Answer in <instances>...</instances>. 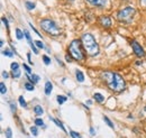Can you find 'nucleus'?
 <instances>
[{"instance_id":"6e6552de","label":"nucleus","mask_w":146,"mask_h":138,"mask_svg":"<svg viewBox=\"0 0 146 138\" xmlns=\"http://www.w3.org/2000/svg\"><path fill=\"white\" fill-rule=\"evenodd\" d=\"M10 66H11V71H13V76H14V78H16V79H18L19 76H20L19 64L17 63V62H13Z\"/></svg>"},{"instance_id":"2eb2a0df","label":"nucleus","mask_w":146,"mask_h":138,"mask_svg":"<svg viewBox=\"0 0 146 138\" xmlns=\"http://www.w3.org/2000/svg\"><path fill=\"white\" fill-rule=\"evenodd\" d=\"M50 118H51V117H50ZM51 120L53 121L56 126H58V127H60V128H61L63 131H65V133H66V130H65V128H64V126H63V123H62L61 121L57 120V119H55V118H51Z\"/></svg>"},{"instance_id":"cd10ccee","label":"nucleus","mask_w":146,"mask_h":138,"mask_svg":"<svg viewBox=\"0 0 146 138\" xmlns=\"http://www.w3.org/2000/svg\"><path fill=\"white\" fill-rule=\"evenodd\" d=\"M2 53H3V55H6V56H8V57H13V55H14L9 50H5Z\"/></svg>"},{"instance_id":"393cba45","label":"nucleus","mask_w":146,"mask_h":138,"mask_svg":"<svg viewBox=\"0 0 146 138\" xmlns=\"http://www.w3.org/2000/svg\"><path fill=\"white\" fill-rule=\"evenodd\" d=\"M31 133L33 136H37L38 135V130H37V127H31Z\"/></svg>"},{"instance_id":"39448f33","label":"nucleus","mask_w":146,"mask_h":138,"mask_svg":"<svg viewBox=\"0 0 146 138\" xmlns=\"http://www.w3.org/2000/svg\"><path fill=\"white\" fill-rule=\"evenodd\" d=\"M135 14H136V10H135L134 8H131V7H126V8H124L123 10L118 11L117 18H118L119 21H121V23H124V24H130V23L133 21V18L135 16Z\"/></svg>"},{"instance_id":"e433bc0d","label":"nucleus","mask_w":146,"mask_h":138,"mask_svg":"<svg viewBox=\"0 0 146 138\" xmlns=\"http://www.w3.org/2000/svg\"><path fill=\"white\" fill-rule=\"evenodd\" d=\"M66 61H68V62H70V61H71V58H70V56H69V55H66Z\"/></svg>"},{"instance_id":"bb28decb","label":"nucleus","mask_w":146,"mask_h":138,"mask_svg":"<svg viewBox=\"0 0 146 138\" xmlns=\"http://www.w3.org/2000/svg\"><path fill=\"white\" fill-rule=\"evenodd\" d=\"M70 135H71L72 138H81V135L78 134V133H75V131H70Z\"/></svg>"},{"instance_id":"7c9ffc66","label":"nucleus","mask_w":146,"mask_h":138,"mask_svg":"<svg viewBox=\"0 0 146 138\" xmlns=\"http://www.w3.org/2000/svg\"><path fill=\"white\" fill-rule=\"evenodd\" d=\"M10 109H11V112L16 111V104H14V102H10Z\"/></svg>"},{"instance_id":"a211bd4d","label":"nucleus","mask_w":146,"mask_h":138,"mask_svg":"<svg viewBox=\"0 0 146 138\" xmlns=\"http://www.w3.org/2000/svg\"><path fill=\"white\" fill-rule=\"evenodd\" d=\"M35 7H36V6H35V3H34V2H31V1H26V8H27L28 10H33Z\"/></svg>"},{"instance_id":"423d86ee","label":"nucleus","mask_w":146,"mask_h":138,"mask_svg":"<svg viewBox=\"0 0 146 138\" xmlns=\"http://www.w3.org/2000/svg\"><path fill=\"white\" fill-rule=\"evenodd\" d=\"M131 48H133V51L136 54L137 57H144L145 56V51L143 50V47L136 40H133L131 42Z\"/></svg>"},{"instance_id":"f704fd0d","label":"nucleus","mask_w":146,"mask_h":138,"mask_svg":"<svg viewBox=\"0 0 146 138\" xmlns=\"http://www.w3.org/2000/svg\"><path fill=\"white\" fill-rule=\"evenodd\" d=\"M27 58H28V63H29V64H33V61L31 60V54H29V53L27 54Z\"/></svg>"},{"instance_id":"412c9836","label":"nucleus","mask_w":146,"mask_h":138,"mask_svg":"<svg viewBox=\"0 0 146 138\" xmlns=\"http://www.w3.org/2000/svg\"><path fill=\"white\" fill-rule=\"evenodd\" d=\"M18 101H19V104H20V105L21 107H24V108H26L27 107V104H26V100L24 99V97L23 96H20L18 98Z\"/></svg>"},{"instance_id":"f03ea898","label":"nucleus","mask_w":146,"mask_h":138,"mask_svg":"<svg viewBox=\"0 0 146 138\" xmlns=\"http://www.w3.org/2000/svg\"><path fill=\"white\" fill-rule=\"evenodd\" d=\"M81 43H82V45L86 50V53L89 56H96V55L99 54V45H98V43L96 42L94 37L91 34L87 33V34L82 35Z\"/></svg>"},{"instance_id":"f8f14e48","label":"nucleus","mask_w":146,"mask_h":138,"mask_svg":"<svg viewBox=\"0 0 146 138\" xmlns=\"http://www.w3.org/2000/svg\"><path fill=\"white\" fill-rule=\"evenodd\" d=\"M27 76V79L29 80V82L31 83H33V84H35V83H37L38 81H39V76L38 75H36V74H33V75H26Z\"/></svg>"},{"instance_id":"6ab92c4d","label":"nucleus","mask_w":146,"mask_h":138,"mask_svg":"<svg viewBox=\"0 0 146 138\" xmlns=\"http://www.w3.org/2000/svg\"><path fill=\"white\" fill-rule=\"evenodd\" d=\"M25 89L27 90V91H34V84L33 83H31V82H27V83H25Z\"/></svg>"},{"instance_id":"4c0bfd02","label":"nucleus","mask_w":146,"mask_h":138,"mask_svg":"<svg viewBox=\"0 0 146 138\" xmlns=\"http://www.w3.org/2000/svg\"><path fill=\"white\" fill-rule=\"evenodd\" d=\"M141 1H142V3H143L144 6H146V0H141Z\"/></svg>"},{"instance_id":"7ed1b4c3","label":"nucleus","mask_w":146,"mask_h":138,"mask_svg":"<svg viewBox=\"0 0 146 138\" xmlns=\"http://www.w3.org/2000/svg\"><path fill=\"white\" fill-rule=\"evenodd\" d=\"M81 42L78 40V39H74L71 42L70 46H69V51H70V54L74 60L76 61H82L84 60V53L82 51V47H81Z\"/></svg>"},{"instance_id":"f3484780","label":"nucleus","mask_w":146,"mask_h":138,"mask_svg":"<svg viewBox=\"0 0 146 138\" xmlns=\"http://www.w3.org/2000/svg\"><path fill=\"white\" fill-rule=\"evenodd\" d=\"M56 100L60 104H63L65 101H66V97H63V96H57L56 97Z\"/></svg>"},{"instance_id":"9d476101","label":"nucleus","mask_w":146,"mask_h":138,"mask_svg":"<svg viewBox=\"0 0 146 138\" xmlns=\"http://www.w3.org/2000/svg\"><path fill=\"white\" fill-rule=\"evenodd\" d=\"M52 90H53V84H52V82L47 81V82L45 83V94H46V96H50L51 92H52Z\"/></svg>"},{"instance_id":"58836bf2","label":"nucleus","mask_w":146,"mask_h":138,"mask_svg":"<svg viewBox=\"0 0 146 138\" xmlns=\"http://www.w3.org/2000/svg\"><path fill=\"white\" fill-rule=\"evenodd\" d=\"M144 110H145V112H146V105L144 107Z\"/></svg>"},{"instance_id":"c85d7f7f","label":"nucleus","mask_w":146,"mask_h":138,"mask_svg":"<svg viewBox=\"0 0 146 138\" xmlns=\"http://www.w3.org/2000/svg\"><path fill=\"white\" fill-rule=\"evenodd\" d=\"M35 125H36V126H44V122H43L42 119L37 118V119H35Z\"/></svg>"},{"instance_id":"4468645a","label":"nucleus","mask_w":146,"mask_h":138,"mask_svg":"<svg viewBox=\"0 0 146 138\" xmlns=\"http://www.w3.org/2000/svg\"><path fill=\"white\" fill-rule=\"evenodd\" d=\"M34 112H35V115H37V116H42L44 113V110H43V108L40 105H35L34 107Z\"/></svg>"},{"instance_id":"a878e982","label":"nucleus","mask_w":146,"mask_h":138,"mask_svg":"<svg viewBox=\"0 0 146 138\" xmlns=\"http://www.w3.org/2000/svg\"><path fill=\"white\" fill-rule=\"evenodd\" d=\"M35 45H36L38 48H40V50L44 48V44H43L40 40H35Z\"/></svg>"},{"instance_id":"2f4dec72","label":"nucleus","mask_w":146,"mask_h":138,"mask_svg":"<svg viewBox=\"0 0 146 138\" xmlns=\"http://www.w3.org/2000/svg\"><path fill=\"white\" fill-rule=\"evenodd\" d=\"M23 68H24V69L26 70V72H27V73H31V72H32V70H31V68H29L28 65H26V64H23Z\"/></svg>"},{"instance_id":"ddd939ff","label":"nucleus","mask_w":146,"mask_h":138,"mask_svg":"<svg viewBox=\"0 0 146 138\" xmlns=\"http://www.w3.org/2000/svg\"><path fill=\"white\" fill-rule=\"evenodd\" d=\"M75 78H76L78 82H83L84 81V75H83V73L80 70H76L75 71Z\"/></svg>"},{"instance_id":"0eeeda50","label":"nucleus","mask_w":146,"mask_h":138,"mask_svg":"<svg viewBox=\"0 0 146 138\" xmlns=\"http://www.w3.org/2000/svg\"><path fill=\"white\" fill-rule=\"evenodd\" d=\"M99 23L105 28H109L110 26H111V19L108 16H101V17L99 18Z\"/></svg>"},{"instance_id":"20e7f679","label":"nucleus","mask_w":146,"mask_h":138,"mask_svg":"<svg viewBox=\"0 0 146 138\" xmlns=\"http://www.w3.org/2000/svg\"><path fill=\"white\" fill-rule=\"evenodd\" d=\"M40 27L44 32H46L47 34L53 35V36H56V35H60L61 33V29L57 27V25L55 24L53 20L51 19H43L40 21Z\"/></svg>"},{"instance_id":"4be33fe9","label":"nucleus","mask_w":146,"mask_h":138,"mask_svg":"<svg viewBox=\"0 0 146 138\" xmlns=\"http://www.w3.org/2000/svg\"><path fill=\"white\" fill-rule=\"evenodd\" d=\"M43 62L45 63V65H50L51 64V58L47 56V55H43Z\"/></svg>"},{"instance_id":"9b49d317","label":"nucleus","mask_w":146,"mask_h":138,"mask_svg":"<svg viewBox=\"0 0 146 138\" xmlns=\"http://www.w3.org/2000/svg\"><path fill=\"white\" fill-rule=\"evenodd\" d=\"M93 99H94L97 102H99V104H102V102L105 101V97H104L101 93H99V92H97V93L93 94Z\"/></svg>"},{"instance_id":"72a5a7b5","label":"nucleus","mask_w":146,"mask_h":138,"mask_svg":"<svg viewBox=\"0 0 146 138\" xmlns=\"http://www.w3.org/2000/svg\"><path fill=\"white\" fill-rule=\"evenodd\" d=\"M29 25H31V27L33 28V31H34V32H35V33H36V34L38 35V36H42V35H40V33H39V32H37V31H36V28H35V27H33V25H32V24H29Z\"/></svg>"},{"instance_id":"5701e85b","label":"nucleus","mask_w":146,"mask_h":138,"mask_svg":"<svg viewBox=\"0 0 146 138\" xmlns=\"http://www.w3.org/2000/svg\"><path fill=\"white\" fill-rule=\"evenodd\" d=\"M5 135H6V138H13V131L10 128H7L6 131H5Z\"/></svg>"},{"instance_id":"dca6fc26","label":"nucleus","mask_w":146,"mask_h":138,"mask_svg":"<svg viewBox=\"0 0 146 138\" xmlns=\"http://www.w3.org/2000/svg\"><path fill=\"white\" fill-rule=\"evenodd\" d=\"M24 36H25V34H24V32H21L19 28H16V37H17V39H23L24 38Z\"/></svg>"},{"instance_id":"473e14b6","label":"nucleus","mask_w":146,"mask_h":138,"mask_svg":"<svg viewBox=\"0 0 146 138\" xmlns=\"http://www.w3.org/2000/svg\"><path fill=\"white\" fill-rule=\"evenodd\" d=\"M2 78H3V79H8V78H9V76H8V73H7L6 71L2 72Z\"/></svg>"},{"instance_id":"b1692460","label":"nucleus","mask_w":146,"mask_h":138,"mask_svg":"<svg viewBox=\"0 0 146 138\" xmlns=\"http://www.w3.org/2000/svg\"><path fill=\"white\" fill-rule=\"evenodd\" d=\"M0 91H1V94H6V92H7V88H6L3 82L0 83Z\"/></svg>"},{"instance_id":"c756f323","label":"nucleus","mask_w":146,"mask_h":138,"mask_svg":"<svg viewBox=\"0 0 146 138\" xmlns=\"http://www.w3.org/2000/svg\"><path fill=\"white\" fill-rule=\"evenodd\" d=\"M1 20H2V23L5 24V26L7 27V29L9 31V24H8V20H7V19H6V18H5V17H2V18H1Z\"/></svg>"},{"instance_id":"f257e3e1","label":"nucleus","mask_w":146,"mask_h":138,"mask_svg":"<svg viewBox=\"0 0 146 138\" xmlns=\"http://www.w3.org/2000/svg\"><path fill=\"white\" fill-rule=\"evenodd\" d=\"M102 79L106 81L108 88H109L110 90H112L113 92H121L126 88L125 80L118 73L105 72V73H102Z\"/></svg>"},{"instance_id":"aec40b11","label":"nucleus","mask_w":146,"mask_h":138,"mask_svg":"<svg viewBox=\"0 0 146 138\" xmlns=\"http://www.w3.org/2000/svg\"><path fill=\"white\" fill-rule=\"evenodd\" d=\"M104 120H105V122H106V123H107V125L109 126L110 128H115V126H113V123L111 122V120H110V119H109V118H108V117H107V116H104Z\"/></svg>"},{"instance_id":"1a4fd4ad","label":"nucleus","mask_w":146,"mask_h":138,"mask_svg":"<svg viewBox=\"0 0 146 138\" xmlns=\"http://www.w3.org/2000/svg\"><path fill=\"white\" fill-rule=\"evenodd\" d=\"M87 2L94 7H104L107 2V0H87Z\"/></svg>"},{"instance_id":"c9c22d12","label":"nucleus","mask_w":146,"mask_h":138,"mask_svg":"<svg viewBox=\"0 0 146 138\" xmlns=\"http://www.w3.org/2000/svg\"><path fill=\"white\" fill-rule=\"evenodd\" d=\"M90 134H91L92 136H93V135H94V129H93V128H92V127H91V128H90Z\"/></svg>"}]
</instances>
